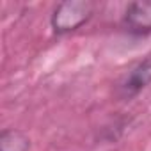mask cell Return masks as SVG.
<instances>
[{
    "label": "cell",
    "instance_id": "2",
    "mask_svg": "<svg viewBox=\"0 0 151 151\" xmlns=\"http://www.w3.org/2000/svg\"><path fill=\"white\" fill-rule=\"evenodd\" d=\"M149 82H151V55L146 57L144 60L137 62L126 73V77L123 78L119 89H121V94L124 98H132V96L139 94Z\"/></svg>",
    "mask_w": 151,
    "mask_h": 151
},
{
    "label": "cell",
    "instance_id": "4",
    "mask_svg": "<svg viewBox=\"0 0 151 151\" xmlns=\"http://www.w3.org/2000/svg\"><path fill=\"white\" fill-rule=\"evenodd\" d=\"M0 147H2V151H27L29 140L20 132L7 130L0 137Z\"/></svg>",
    "mask_w": 151,
    "mask_h": 151
},
{
    "label": "cell",
    "instance_id": "3",
    "mask_svg": "<svg viewBox=\"0 0 151 151\" xmlns=\"http://www.w3.org/2000/svg\"><path fill=\"white\" fill-rule=\"evenodd\" d=\"M124 27L133 34L151 32V2H133L124 13Z\"/></svg>",
    "mask_w": 151,
    "mask_h": 151
},
{
    "label": "cell",
    "instance_id": "1",
    "mask_svg": "<svg viewBox=\"0 0 151 151\" xmlns=\"http://www.w3.org/2000/svg\"><path fill=\"white\" fill-rule=\"evenodd\" d=\"M94 11V4L91 2H82V0H75V2H62L57 6L52 16V27L57 34H66L75 29L84 25Z\"/></svg>",
    "mask_w": 151,
    "mask_h": 151
}]
</instances>
